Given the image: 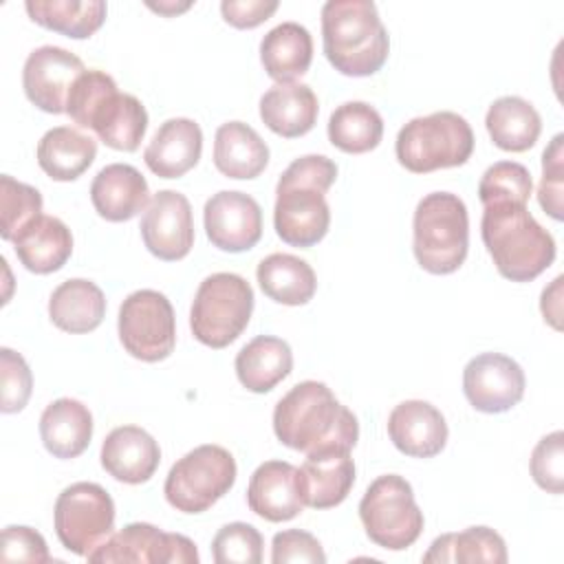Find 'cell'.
I'll use <instances>...</instances> for the list:
<instances>
[{"label":"cell","instance_id":"obj_1","mask_svg":"<svg viewBox=\"0 0 564 564\" xmlns=\"http://www.w3.org/2000/svg\"><path fill=\"white\" fill-rule=\"evenodd\" d=\"M273 432L282 445L311 454L324 447L352 449L359 438V423L326 383L308 379L293 386L275 403Z\"/></svg>","mask_w":564,"mask_h":564},{"label":"cell","instance_id":"obj_2","mask_svg":"<svg viewBox=\"0 0 564 564\" xmlns=\"http://www.w3.org/2000/svg\"><path fill=\"white\" fill-rule=\"evenodd\" d=\"M335 178L337 165L324 154H304L282 172L273 205V227L282 242L306 249L328 234L326 192Z\"/></svg>","mask_w":564,"mask_h":564},{"label":"cell","instance_id":"obj_3","mask_svg":"<svg viewBox=\"0 0 564 564\" xmlns=\"http://www.w3.org/2000/svg\"><path fill=\"white\" fill-rule=\"evenodd\" d=\"M322 46L335 70L370 77L388 59L390 37L370 0H328L322 7Z\"/></svg>","mask_w":564,"mask_h":564},{"label":"cell","instance_id":"obj_4","mask_svg":"<svg viewBox=\"0 0 564 564\" xmlns=\"http://www.w3.org/2000/svg\"><path fill=\"white\" fill-rule=\"evenodd\" d=\"M66 115L90 128L108 148L134 152L148 130L145 106L130 93H119L117 82L97 68L84 70L66 99Z\"/></svg>","mask_w":564,"mask_h":564},{"label":"cell","instance_id":"obj_5","mask_svg":"<svg viewBox=\"0 0 564 564\" xmlns=\"http://www.w3.org/2000/svg\"><path fill=\"white\" fill-rule=\"evenodd\" d=\"M480 236L498 273L511 282L535 280L557 253L553 236L520 203L487 205Z\"/></svg>","mask_w":564,"mask_h":564},{"label":"cell","instance_id":"obj_6","mask_svg":"<svg viewBox=\"0 0 564 564\" xmlns=\"http://www.w3.org/2000/svg\"><path fill=\"white\" fill-rule=\"evenodd\" d=\"M412 251L419 267L432 275L460 269L469 251V214L452 192L425 194L412 218Z\"/></svg>","mask_w":564,"mask_h":564},{"label":"cell","instance_id":"obj_7","mask_svg":"<svg viewBox=\"0 0 564 564\" xmlns=\"http://www.w3.org/2000/svg\"><path fill=\"white\" fill-rule=\"evenodd\" d=\"M397 161L412 174L465 165L474 152V132L465 117L438 110L410 119L394 141Z\"/></svg>","mask_w":564,"mask_h":564},{"label":"cell","instance_id":"obj_8","mask_svg":"<svg viewBox=\"0 0 564 564\" xmlns=\"http://www.w3.org/2000/svg\"><path fill=\"white\" fill-rule=\"evenodd\" d=\"M253 313L251 284L229 271L207 275L194 295L189 308V328L194 337L209 348H227L247 328Z\"/></svg>","mask_w":564,"mask_h":564},{"label":"cell","instance_id":"obj_9","mask_svg":"<svg viewBox=\"0 0 564 564\" xmlns=\"http://www.w3.org/2000/svg\"><path fill=\"white\" fill-rule=\"evenodd\" d=\"M359 520L366 535L388 551L412 546L425 524L412 485L399 474H383L368 485L359 500Z\"/></svg>","mask_w":564,"mask_h":564},{"label":"cell","instance_id":"obj_10","mask_svg":"<svg viewBox=\"0 0 564 564\" xmlns=\"http://www.w3.org/2000/svg\"><path fill=\"white\" fill-rule=\"evenodd\" d=\"M236 460L229 449L205 443L178 458L165 478V500L181 513L212 509L236 482Z\"/></svg>","mask_w":564,"mask_h":564},{"label":"cell","instance_id":"obj_11","mask_svg":"<svg viewBox=\"0 0 564 564\" xmlns=\"http://www.w3.org/2000/svg\"><path fill=\"white\" fill-rule=\"evenodd\" d=\"M53 522L62 546L88 557L115 533V502L97 482H73L57 496Z\"/></svg>","mask_w":564,"mask_h":564},{"label":"cell","instance_id":"obj_12","mask_svg":"<svg viewBox=\"0 0 564 564\" xmlns=\"http://www.w3.org/2000/svg\"><path fill=\"white\" fill-rule=\"evenodd\" d=\"M117 330L126 352L145 364L167 359L176 346L174 308L154 289H139L121 302Z\"/></svg>","mask_w":564,"mask_h":564},{"label":"cell","instance_id":"obj_13","mask_svg":"<svg viewBox=\"0 0 564 564\" xmlns=\"http://www.w3.org/2000/svg\"><path fill=\"white\" fill-rule=\"evenodd\" d=\"M86 560L97 564H196L198 551L187 535L165 533L148 522H132L112 533Z\"/></svg>","mask_w":564,"mask_h":564},{"label":"cell","instance_id":"obj_14","mask_svg":"<svg viewBox=\"0 0 564 564\" xmlns=\"http://www.w3.org/2000/svg\"><path fill=\"white\" fill-rule=\"evenodd\" d=\"M524 370L502 352H480L463 370V392L469 405L485 414H500L524 397Z\"/></svg>","mask_w":564,"mask_h":564},{"label":"cell","instance_id":"obj_15","mask_svg":"<svg viewBox=\"0 0 564 564\" xmlns=\"http://www.w3.org/2000/svg\"><path fill=\"white\" fill-rule=\"evenodd\" d=\"M139 229L145 249L154 258L183 260L194 247V216L187 196L176 189L156 192L141 216Z\"/></svg>","mask_w":564,"mask_h":564},{"label":"cell","instance_id":"obj_16","mask_svg":"<svg viewBox=\"0 0 564 564\" xmlns=\"http://www.w3.org/2000/svg\"><path fill=\"white\" fill-rule=\"evenodd\" d=\"M203 225L209 242L227 253L249 251L262 238V209L245 192H216L203 209Z\"/></svg>","mask_w":564,"mask_h":564},{"label":"cell","instance_id":"obj_17","mask_svg":"<svg viewBox=\"0 0 564 564\" xmlns=\"http://www.w3.org/2000/svg\"><path fill=\"white\" fill-rule=\"evenodd\" d=\"M84 62L62 46H40L29 53L22 68V88L26 99L48 112H66V99L75 79L84 73Z\"/></svg>","mask_w":564,"mask_h":564},{"label":"cell","instance_id":"obj_18","mask_svg":"<svg viewBox=\"0 0 564 564\" xmlns=\"http://www.w3.org/2000/svg\"><path fill=\"white\" fill-rule=\"evenodd\" d=\"M304 507L330 509L341 505L355 485V460L350 449L324 447L306 454L297 469Z\"/></svg>","mask_w":564,"mask_h":564},{"label":"cell","instance_id":"obj_19","mask_svg":"<svg viewBox=\"0 0 564 564\" xmlns=\"http://www.w3.org/2000/svg\"><path fill=\"white\" fill-rule=\"evenodd\" d=\"M447 421L438 408L427 401L410 399L388 416V436L392 445L412 458H432L447 445Z\"/></svg>","mask_w":564,"mask_h":564},{"label":"cell","instance_id":"obj_20","mask_svg":"<svg viewBox=\"0 0 564 564\" xmlns=\"http://www.w3.org/2000/svg\"><path fill=\"white\" fill-rule=\"evenodd\" d=\"M101 467L119 482H148L161 463V447L139 425L115 427L101 443Z\"/></svg>","mask_w":564,"mask_h":564},{"label":"cell","instance_id":"obj_21","mask_svg":"<svg viewBox=\"0 0 564 564\" xmlns=\"http://www.w3.org/2000/svg\"><path fill=\"white\" fill-rule=\"evenodd\" d=\"M247 505L269 522L293 520L304 509L297 467L286 460H264L258 465L249 478Z\"/></svg>","mask_w":564,"mask_h":564},{"label":"cell","instance_id":"obj_22","mask_svg":"<svg viewBox=\"0 0 564 564\" xmlns=\"http://www.w3.org/2000/svg\"><path fill=\"white\" fill-rule=\"evenodd\" d=\"M203 154V130L194 119L174 117L159 126L143 150V161L159 178H178L196 167Z\"/></svg>","mask_w":564,"mask_h":564},{"label":"cell","instance_id":"obj_23","mask_svg":"<svg viewBox=\"0 0 564 564\" xmlns=\"http://www.w3.org/2000/svg\"><path fill=\"white\" fill-rule=\"evenodd\" d=\"M90 203L108 223H126L150 205L145 176L128 163H110L90 183Z\"/></svg>","mask_w":564,"mask_h":564},{"label":"cell","instance_id":"obj_24","mask_svg":"<svg viewBox=\"0 0 564 564\" xmlns=\"http://www.w3.org/2000/svg\"><path fill=\"white\" fill-rule=\"evenodd\" d=\"M20 264L37 275L59 271L73 253V234L55 216L40 214L11 240Z\"/></svg>","mask_w":564,"mask_h":564},{"label":"cell","instance_id":"obj_25","mask_svg":"<svg viewBox=\"0 0 564 564\" xmlns=\"http://www.w3.org/2000/svg\"><path fill=\"white\" fill-rule=\"evenodd\" d=\"M40 438L55 458H77L88 449L93 438L90 410L70 397L48 403L40 416Z\"/></svg>","mask_w":564,"mask_h":564},{"label":"cell","instance_id":"obj_26","mask_svg":"<svg viewBox=\"0 0 564 564\" xmlns=\"http://www.w3.org/2000/svg\"><path fill=\"white\" fill-rule=\"evenodd\" d=\"M317 115V97L306 84H275L260 97V119L271 132L284 139H295L311 132Z\"/></svg>","mask_w":564,"mask_h":564},{"label":"cell","instance_id":"obj_27","mask_svg":"<svg viewBox=\"0 0 564 564\" xmlns=\"http://www.w3.org/2000/svg\"><path fill=\"white\" fill-rule=\"evenodd\" d=\"M214 165L227 178H256L269 165V145L249 123L227 121L214 137Z\"/></svg>","mask_w":564,"mask_h":564},{"label":"cell","instance_id":"obj_28","mask_svg":"<svg viewBox=\"0 0 564 564\" xmlns=\"http://www.w3.org/2000/svg\"><path fill=\"white\" fill-rule=\"evenodd\" d=\"M238 381L256 394L271 392L293 370L291 346L273 335H258L236 355Z\"/></svg>","mask_w":564,"mask_h":564},{"label":"cell","instance_id":"obj_29","mask_svg":"<svg viewBox=\"0 0 564 564\" xmlns=\"http://www.w3.org/2000/svg\"><path fill=\"white\" fill-rule=\"evenodd\" d=\"M104 315L106 295L95 282L86 278H70L62 282L48 297L51 322L70 335L95 330L104 322Z\"/></svg>","mask_w":564,"mask_h":564},{"label":"cell","instance_id":"obj_30","mask_svg":"<svg viewBox=\"0 0 564 564\" xmlns=\"http://www.w3.org/2000/svg\"><path fill=\"white\" fill-rule=\"evenodd\" d=\"M37 165L53 181L79 178L97 156V141L77 128L57 126L44 132L35 150Z\"/></svg>","mask_w":564,"mask_h":564},{"label":"cell","instance_id":"obj_31","mask_svg":"<svg viewBox=\"0 0 564 564\" xmlns=\"http://www.w3.org/2000/svg\"><path fill=\"white\" fill-rule=\"evenodd\" d=\"M260 62L271 79L291 84L302 77L313 62V37L297 22L273 26L260 42Z\"/></svg>","mask_w":564,"mask_h":564},{"label":"cell","instance_id":"obj_32","mask_svg":"<svg viewBox=\"0 0 564 564\" xmlns=\"http://www.w3.org/2000/svg\"><path fill=\"white\" fill-rule=\"evenodd\" d=\"M487 132L505 152H527L533 148L542 132V117L535 106L518 95L496 99L485 115Z\"/></svg>","mask_w":564,"mask_h":564},{"label":"cell","instance_id":"obj_33","mask_svg":"<svg viewBox=\"0 0 564 564\" xmlns=\"http://www.w3.org/2000/svg\"><path fill=\"white\" fill-rule=\"evenodd\" d=\"M262 293L284 306L308 304L317 291L313 267L293 253H271L256 269Z\"/></svg>","mask_w":564,"mask_h":564},{"label":"cell","instance_id":"obj_34","mask_svg":"<svg viewBox=\"0 0 564 564\" xmlns=\"http://www.w3.org/2000/svg\"><path fill=\"white\" fill-rule=\"evenodd\" d=\"M24 9L35 24L73 40L97 33L108 13L104 0H26Z\"/></svg>","mask_w":564,"mask_h":564},{"label":"cell","instance_id":"obj_35","mask_svg":"<svg viewBox=\"0 0 564 564\" xmlns=\"http://www.w3.org/2000/svg\"><path fill=\"white\" fill-rule=\"evenodd\" d=\"M507 544L500 533L489 527H467L458 533H443L438 535L427 553L423 555L425 564H445V562H491L505 564L507 562Z\"/></svg>","mask_w":564,"mask_h":564},{"label":"cell","instance_id":"obj_36","mask_svg":"<svg viewBox=\"0 0 564 564\" xmlns=\"http://www.w3.org/2000/svg\"><path fill=\"white\" fill-rule=\"evenodd\" d=\"M383 139V119L366 101H346L330 112L328 141L346 154L375 150Z\"/></svg>","mask_w":564,"mask_h":564},{"label":"cell","instance_id":"obj_37","mask_svg":"<svg viewBox=\"0 0 564 564\" xmlns=\"http://www.w3.org/2000/svg\"><path fill=\"white\" fill-rule=\"evenodd\" d=\"M533 181L529 170L516 161H498L485 170L478 183V198L482 207L494 203H520L531 198Z\"/></svg>","mask_w":564,"mask_h":564},{"label":"cell","instance_id":"obj_38","mask_svg":"<svg viewBox=\"0 0 564 564\" xmlns=\"http://www.w3.org/2000/svg\"><path fill=\"white\" fill-rule=\"evenodd\" d=\"M0 209L2 240H13L15 234L35 216L42 214V194L26 183L15 181L9 174L0 176Z\"/></svg>","mask_w":564,"mask_h":564},{"label":"cell","instance_id":"obj_39","mask_svg":"<svg viewBox=\"0 0 564 564\" xmlns=\"http://www.w3.org/2000/svg\"><path fill=\"white\" fill-rule=\"evenodd\" d=\"M264 540L249 522H229L212 540L216 564H260Z\"/></svg>","mask_w":564,"mask_h":564},{"label":"cell","instance_id":"obj_40","mask_svg":"<svg viewBox=\"0 0 564 564\" xmlns=\"http://www.w3.org/2000/svg\"><path fill=\"white\" fill-rule=\"evenodd\" d=\"M0 410L13 414L24 410L33 392V375L24 357L11 348H0Z\"/></svg>","mask_w":564,"mask_h":564},{"label":"cell","instance_id":"obj_41","mask_svg":"<svg viewBox=\"0 0 564 564\" xmlns=\"http://www.w3.org/2000/svg\"><path fill=\"white\" fill-rule=\"evenodd\" d=\"M531 476L535 485L549 494H562L564 489V434L555 430L538 441L531 452Z\"/></svg>","mask_w":564,"mask_h":564},{"label":"cell","instance_id":"obj_42","mask_svg":"<svg viewBox=\"0 0 564 564\" xmlns=\"http://www.w3.org/2000/svg\"><path fill=\"white\" fill-rule=\"evenodd\" d=\"M562 134H555L549 148L542 154V181L538 187V203L553 220H562V183H564V152H562Z\"/></svg>","mask_w":564,"mask_h":564},{"label":"cell","instance_id":"obj_43","mask_svg":"<svg viewBox=\"0 0 564 564\" xmlns=\"http://www.w3.org/2000/svg\"><path fill=\"white\" fill-rule=\"evenodd\" d=\"M271 562L273 564H324L326 553L319 540L302 529H286L271 540Z\"/></svg>","mask_w":564,"mask_h":564},{"label":"cell","instance_id":"obj_44","mask_svg":"<svg viewBox=\"0 0 564 564\" xmlns=\"http://www.w3.org/2000/svg\"><path fill=\"white\" fill-rule=\"evenodd\" d=\"M2 562H33L44 564L51 562V553L46 546V540L42 533H37L31 527L11 524L2 529V549H0Z\"/></svg>","mask_w":564,"mask_h":564},{"label":"cell","instance_id":"obj_45","mask_svg":"<svg viewBox=\"0 0 564 564\" xmlns=\"http://www.w3.org/2000/svg\"><path fill=\"white\" fill-rule=\"evenodd\" d=\"M278 11V0H223V20L236 29H256Z\"/></svg>","mask_w":564,"mask_h":564},{"label":"cell","instance_id":"obj_46","mask_svg":"<svg viewBox=\"0 0 564 564\" xmlns=\"http://www.w3.org/2000/svg\"><path fill=\"white\" fill-rule=\"evenodd\" d=\"M562 282L564 278L557 275L551 286H546L542 291V300H540V311L544 315V322H549L555 330L562 328L560 317H562Z\"/></svg>","mask_w":564,"mask_h":564},{"label":"cell","instance_id":"obj_47","mask_svg":"<svg viewBox=\"0 0 564 564\" xmlns=\"http://www.w3.org/2000/svg\"><path fill=\"white\" fill-rule=\"evenodd\" d=\"M148 7L161 15H176V13L187 11L192 7V2H159V4L148 2Z\"/></svg>","mask_w":564,"mask_h":564}]
</instances>
